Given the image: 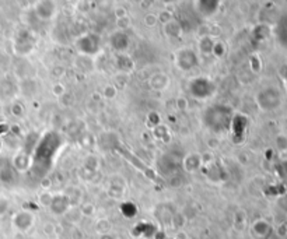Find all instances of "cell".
Wrapping results in <instances>:
<instances>
[{
    "instance_id": "6da1fadb",
    "label": "cell",
    "mask_w": 287,
    "mask_h": 239,
    "mask_svg": "<svg viewBox=\"0 0 287 239\" xmlns=\"http://www.w3.org/2000/svg\"><path fill=\"white\" fill-rule=\"evenodd\" d=\"M7 207H9V203H7V200H6L3 196H0V215L6 213Z\"/></svg>"
}]
</instances>
